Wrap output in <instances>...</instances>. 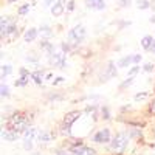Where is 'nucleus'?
Listing matches in <instances>:
<instances>
[{"mask_svg": "<svg viewBox=\"0 0 155 155\" xmlns=\"http://www.w3.org/2000/svg\"><path fill=\"white\" fill-rule=\"evenodd\" d=\"M73 9H74V0H70V2L67 3V11H68V12H71Z\"/></svg>", "mask_w": 155, "mask_h": 155, "instance_id": "obj_38", "label": "nucleus"}, {"mask_svg": "<svg viewBox=\"0 0 155 155\" xmlns=\"http://www.w3.org/2000/svg\"><path fill=\"white\" fill-rule=\"evenodd\" d=\"M74 155H96V150L93 147H90V146H81V147H78L74 150Z\"/></svg>", "mask_w": 155, "mask_h": 155, "instance_id": "obj_17", "label": "nucleus"}, {"mask_svg": "<svg viewBox=\"0 0 155 155\" xmlns=\"http://www.w3.org/2000/svg\"><path fill=\"white\" fill-rule=\"evenodd\" d=\"M11 73H12V67L9 65V64H5V65H2V81L6 79Z\"/></svg>", "mask_w": 155, "mask_h": 155, "instance_id": "obj_24", "label": "nucleus"}, {"mask_svg": "<svg viewBox=\"0 0 155 155\" xmlns=\"http://www.w3.org/2000/svg\"><path fill=\"white\" fill-rule=\"evenodd\" d=\"M37 135H39V130H37V127H34L33 124L25 130V134L22 135L23 137V149L25 150H33L34 140H37Z\"/></svg>", "mask_w": 155, "mask_h": 155, "instance_id": "obj_5", "label": "nucleus"}, {"mask_svg": "<svg viewBox=\"0 0 155 155\" xmlns=\"http://www.w3.org/2000/svg\"><path fill=\"white\" fill-rule=\"evenodd\" d=\"M149 51H150V53H153V54H155V41H153V44H152V47L149 48Z\"/></svg>", "mask_w": 155, "mask_h": 155, "instance_id": "obj_41", "label": "nucleus"}, {"mask_svg": "<svg viewBox=\"0 0 155 155\" xmlns=\"http://www.w3.org/2000/svg\"><path fill=\"white\" fill-rule=\"evenodd\" d=\"M129 141H130V135H129L127 130L116 132L112 137V141H110V150L115 155H123L126 152L127 146H129Z\"/></svg>", "mask_w": 155, "mask_h": 155, "instance_id": "obj_2", "label": "nucleus"}, {"mask_svg": "<svg viewBox=\"0 0 155 155\" xmlns=\"http://www.w3.org/2000/svg\"><path fill=\"white\" fill-rule=\"evenodd\" d=\"M56 2H58V0H44V5H45V6H50V8H51V6H53V5H54Z\"/></svg>", "mask_w": 155, "mask_h": 155, "instance_id": "obj_39", "label": "nucleus"}, {"mask_svg": "<svg viewBox=\"0 0 155 155\" xmlns=\"http://www.w3.org/2000/svg\"><path fill=\"white\" fill-rule=\"evenodd\" d=\"M64 82H65V78H64V76H56L54 79L51 81V85H53V87H59V85L64 84Z\"/></svg>", "mask_w": 155, "mask_h": 155, "instance_id": "obj_31", "label": "nucleus"}, {"mask_svg": "<svg viewBox=\"0 0 155 155\" xmlns=\"http://www.w3.org/2000/svg\"><path fill=\"white\" fill-rule=\"evenodd\" d=\"M137 6H138V9H149L150 2L149 0H137Z\"/></svg>", "mask_w": 155, "mask_h": 155, "instance_id": "obj_30", "label": "nucleus"}, {"mask_svg": "<svg viewBox=\"0 0 155 155\" xmlns=\"http://www.w3.org/2000/svg\"><path fill=\"white\" fill-rule=\"evenodd\" d=\"M37 36H39V30L37 28H28L27 31L23 33V41L27 44H31V42H34L37 39Z\"/></svg>", "mask_w": 155, "mask_h": 155, "instance_id": "obj_13", "label": "nucleus"}, {"mask_svg": "<svg viewBox=\"0 0 155 155\" xmlns=\"http://www.w3.org/2000/svg\"><path fill=\"white\" fill-rule=\"evenodd\" d=\"M98 106L96 104H88L85 109H84V113L85 116H93V118H96V115H98Z\"/></svg>", "mask_w": 155, "mask_h": 155, "instance_id": "obj_21", "label": "nucleus"}, {"mask_svg": "<svg viewBox=\"0 0 155 155\" xmlns=\"http://www.w3.org/2000/svg\"><path fill=\"white\" fill-rule=\"evenodd\" d=\"M118 5L120 8H127V6H130V0H118Z\"/></svg>", "mask_w": 155, "mask_h": 155, "instance_id": "obj_37", "label": "nucleus"}, {"mask_svg": "<svg viewBox=\"0 0 155 155\" xmlns=\"http://www.w3.org/2000/svg\"><path fill=\"white\" fill-rule=\"evenodd\" d=\"M54 78H56V76H54L53 73H45V79H47V81H53Z\"/></svg>", "mask_w": 155, "mask_h": 155, "instance_id": "obj_40", "label": "nucleus"}, {"mask_svg": "<svg viewBox=\"0 0 155 155\" xmlns=\"http://www.w3.org/2000/svg\"><path fill=\"white\" fill-rule=\"evenodd\" d=\"M20 138V134L14 132V130H11V129H3L2 130V140L5 141H9V143H14V141H17Z\"/></svg>", "mask_w": 155, "mask_h": 155, "instance_id": "obj_10", "label": "nucleus"}, {"mask_svg": "<svg viewBox=\"0 0 155 155\" xmlns=\"http://www.w3.org/2000/svg\"><path fill=\"white\" fill-rule=\"evenodd\" d=\"M153 70H155V64L153 62H146L143 65V71H146V73H152Z\"/></svg>", "mask_w": 155, "mask_h": 155, "instance_id": "obj_33", "label": "nucleus"}, {"mask_svg": "<svg viewBox=\"0 0 155 155\" xmlns=\"http://www.w3.org/2000/svg\"><path fill=\"white\" fill-rule=\"evenodd\" d=\"M0 95H2V98H8L9 96V87L6 84H2V87H0Z\"/></svg>", "mask_w": 155, "mask_h": 155, "instance_id": "obj_34", "label": "nucleus"}, {"mask_svg": "<svg viewBox=\"0 0 155 155\" xmlns=\"http://www.w3.org/2000/svg\"><path fill=\"white\" fill-rule=\"evenodd\" d=\"M65 8H67L65 2H64V0H58V2L51 6V16L53 17H61L64 14V11H65Z\"/></svg>", "mask_w": 155, "mask_h": 155, "instance_id": "obj_9", "label": "nucleus"}, {"mask_svg": "<svg viewBox=\"0 0 155 155\" xmlns=\"http://www.w3.org/2000/svg\"><path fill=\"white\" fill-rule=\"evenodd\" d=\"M85 5H87V8L95 9V11H102L106 8L104 0H85Z\"/></svg>", "mask_w": 155, "mask_h": 155, "instance_id": "obj_14", "label": "nucleus"}, {"mask_svg": "<svg viewBox=\"0 0 155 155\" xmlns=\"http://www.w3.org/2000/svg\"><path fill=\"white\" fill-rule=\"evenodd\" d=\"M118 76V65H115L113 61H109L107 65H104V70L101 73V79L99 82H107L110 81L112 78H116Z\"/></svg>", "mask_w": 155, "mask_h": 155, "instance_id": "obj_7", "label": "nucleus"}, {"mask_svg": "<svg viewBox=\"0 0 155 155\" xmlns=\"http://www.w3.org/2000/svg\"><path fill=\"white\" fill-rule=\"evenodd\" d=\"M149 20H150V22H152V23H155V16H152V17H150V19H149Z\"/></svg>", "mask_w": 155, "mask_h": 155, "instance_id": "obj_42", "label": "nucleus"}, {"mask_svg": "<svg viewBox=\"0 0 155 155\" xmlns=\"http://www.w3.org/2000/svg\"><path fill=\"white\" fill-rule=\"evenodd\" d=\"M8 2H17V0H8Z\"/></svg>", "mask_w": 155, "mask_h": 155, "instance_id": "obj_43", "label": "nucleus"}, {"mask_svg": "<svg viewBox=\"0 0 155 155\" xmlns=\"http://www.w3.org/2000/svg\"><path fill=\"white\" fill-rule=\"evenodd\" d=\"M81 116H82V112L81 110H71L68 113L64 115V118H62V123L59 126V132L64 135V137H70L71 135V127L76 121H79L81 120Z\"/></svg>", "mask_w": 155, "mask_h": 155, "instance_id": "obj_3", "label": "nucleus"}, {"mask_svg": "<svg viewBox=\"0 0 155 155\" xmlns=\"http://www.w3.org/2000/svg\"><path fill=\"white\" fill-rule=\"evenodd\" d=\"M118 68H130L134 65V54H127V56H123L118 62H116Z\"/></svg>", "mask_w": 155, "mask_h": 155, "instance_id": "obj_12", "label": "nucleus"}, {"mask_svg": "<svg viewBox=\"0 0 155 155\" xmlns=\"http://www.w3.org/2000/svg\"><path fill=\"white\" fill-rule=\"evenodd\" d=\"M147 113L152 115V116H155V96L152 98V101L147 104Z\"/></svg>", "mask_w": 155, "mask_h": 155, "instance_id": "obj_32", "label": "nucleus"}, {"mask_svg": "<svg viewBox=\"0 0 155 155\" xmlns=\"http://www.w3.org/2000/svg\"><path fill=\"white\" fill-rule=\"evenodd\" d=\"M45 70H34L33 71V74H31V79H33V82L36 84V85H42V82H44V79H45Z\"/></svg>", "mask_w": 155, "mask_h": 155, "instance_id": "obj_15", "label": "nucleus"}, {"mask_svg": "<svg viewBox=\"0 0 155 155\" xmlns=\"http://www.w3.org/2000/svg\"><path fill=\"white\" fill-rule=\"evenodd\" d=\"M50 65L56 68H65L67 67V54L64 51H56L50 56Z\"/></svg>", "mask_w": 155, "mask_h": 155, "instance_id": "obj_8", "label": "nucleus"}, {"mask_svg": "<svg viewBox=\"0 0 155 155\" xmlns=\"http://www.w3.org/2000/svg\"><path fill=\"white\" fill-rule=\"evenodd\" d=\"M85 34H87V30L84 25H76V27H73L70 31H68V36H67V41L76 48L79 44H82V41L85 39Z\"/></svg>", "mask_w": 155, "mask_h": 155, "instance_id": "obj_4", "label": "nucleus"}, {"mask_svg": "<svg viewBox=\"0 0 155 155\" xmlns=\"http://www.w3.org/2000/svg\"><path fill=\"white\" fill-rule=\"evenodd\" d=\"M74 50V47L68 42V41H65V42H61V51H64L65 54H68V53H71V51Z\"/></svg>", "mask_w": 155, "mask_h": 155, "instance_id": "obj_23", "label": "nucleus"}, {"mask_svg": "<svg viewBox=\"0 0 155 155\" xmlns=\"http://www.w3.org/2000/svg\"><path fill=\"white\" fill-rule=\"evenodd\" d=\"M92 141L96 143V144H110V141H112L110 129L102 127V129H99V130H96L92 137Z\"/></svg>", "mask_w": 155, "mask_h": 155, "instance_id": "obj_6", "label": "nucleus"}, {"mask_svg": "<svg viewBox=\"0 0 155 155\" xmlns=\"http://www.w3.org/2000/svg\"><path fill=\"white\" fill-rule=\"evenodd\" d=\"M30 79H31L30 76H19L17 79L14 81V85H16V87H27Z\"/></svg>", "mask_w": 155, "mask_h": 155, "instance_id": "obj_22", "label": "nucleus"}, {"mask_svg": "<svg viewBox=\"0 0 155 155\" xmlns=\"http://www.w3.org/2000/svg\"><path fill=\"white\" fill-rule=\"evenodd\" d=\"M140 70H143L141 65H132L130 68H127V76H137L140 73Z\"/></svg>", "mask_w": 155, "mask_h": 155, "instance_id": "obj_29", "label": "nucleus"}, {"mask_svg": "<svg viewBox=\"0 0 155 155\" xmlns=\"http://www.w3.org/2000/svg\"><path fill=\"white\" fill-rule=\"evenodd\" d=\"M135 78H137V76H127V79H124V81L120 84V90H124L126 87L132 85V84H134V81H135Z\"/></svg>", "mask_w": 155, "mask_h": 155, "instance_id": "obj_26", "label": "nucleus"}, {"mask_svg": "<svg viewBox=\"0 0 155 155\" xmlns=\"http://www.w3.org/2000/svg\"><path fill=\"white\" fill-rule=\"evenodd\" d=\"M153 41H155V39H153V37H152L150 34H146V36H144L143 39H141V42H140V44H141V47H143L144 50H147V51H149V48L152 47Z\"/></svg>", "mask_w": 155, "mask_h": 155, "instance_id": "obj_20", "label": "nucleus"}, {"mask_svg": "<svg viewBox=\"0 0 155 155\" xmlns=\"http://www.w3.org/2000/svg\"><path fill=\"white\" fill-rule=\"evenodd\" d=\"M39 36H41L42 39H50L51 36H53V28L48 27V25H42V27L39 28Z\"/></svg>", "mask_w": 155, "mask_h": 155, "instance_id": "obj_18", "label": "nucleus"}, {"mask_svg": "<svg viewBox=\"0 0 155 155\" xmlns=\"http://www.w3.org/2000/svg\"><path fill=\"white\" fill-rule=\"evenodd\" d=\"M143 61V56H141L140 53L134 54V65H140V62Z\"/></svg>", "mask_w": 155, "mask_h": 155, "instance_id": "obj_36", "label": "nucleus"}, {"mask_svg": "<svg viewBox=\"0 0 155 155\" xmlns=\"http://www.w3.org/2000/svg\"><path fill=\"white\" fill-rule=\"evenodd\" d=\"M56 155H74V152L71 149H68V147H64V149H58Z\"/></svg>", "mask_w": 155, "mask_h": 155, "instance_id": "obj_35", "label": "nucleus"}, {"mask_svg": "<svg viewBox=\"0 0 155 155\" xmlns=\"http://www.w3.org/2000/svg\"><path fill=\"white\" fill-rule=\"evenodd\" d=\"M30 8H31L30 3H23L22 6H19L17 14H19V16H27V14H28V11H30Z\"/></svg>", "mask_w": 155, "mask_h": 155, "instance_id": "obj_28", "label": "nucleus"}, {"mask_svg": "<svg viewBox=\"0 0 155 155\" xmlns=\"http://www.w3.org/2000/svg\"><path fill=\"white\" fill-rule=\"evenodd\" d=\"M64 98H65V95L61 93V92H58V90H53V92H50V93L47 95V99H48L50 102H61Z\"/></svg>", "mask_w": 155, "mask_h": 155, "instance_id": "obj_16", "label": "nucleus"}, {"mask_svg": "<svg viewBox=\"0 0 155 155\" xmlns=\"http://www.w3.org/2000/svg\"><path fill=\"white\" fill-rule=\"evenodd\" d=\"M25 59H27V62H31V64H34V65H36V64L39 62V56L34 53V51H30V53H28L27 56H25Z\"/></svg>", "mask_w": 155, "mask_h": 155, "instance_id": "obj_27", "label": "nucleus"}, {"mask_svg": "<svg viewBox=\"0 0 155 155\" xmlns=\"http://www.w3.org/2000/svg\"><path fill=\"white\" fill-rule=\"evenodd\" d=\"M99 116L102 121H110L112 120V113H110V109L107 106H101L99 107Z\"/></svg>", "mask_w": 155, "mask_h": 155, "instance_id": "obj_19", "label": "nucleus"}, {"mask_svg": "<svg viewBox=\"0 0 155 155\" xmlns=\"http://www.w3.org/2000/svg\"><path fill=\"white\" fill-rule=\"evenodd\" d=\"M149 96H150L149 92H140V93H137V95L134 96V101H135V102H141V101H146Z\"/></svg>", "mask_w": 155, "mask_h": 155, "instance_id": "obj_25", "label": "nucleus"}, {"mask_svg": "<svg viewBox=\"0 0 155 155\" xmlns=\"http://www.w3.org/2000/svg\"><path fill=\"white\" fill-rule=\"evenodd\" d=\"M31 121H33V116L28 112L16 110V112H12L11 115H8L5 118V127L23 135L25 130L31 126Z\"/></svg>", "mask_w": 155, "mask_h": 155, "instance_id": "obj_1", "label": "nucleus"}, {"mask_svg": "<svg viewBox=\"0 0 155 155\" xmlns=\"http://www.w3.org/2000/svg\"><path fill=\"white\" fill-rule=\"evenodd\" d=\"M54 140V135L48 132V130H39V135H37V143L39 144H47L50 141Z\"/></svg>", "mask_w": 155, "mask_h": 155, "instance_id": "obj_11", "label": "nucleus"}]
</instances>
